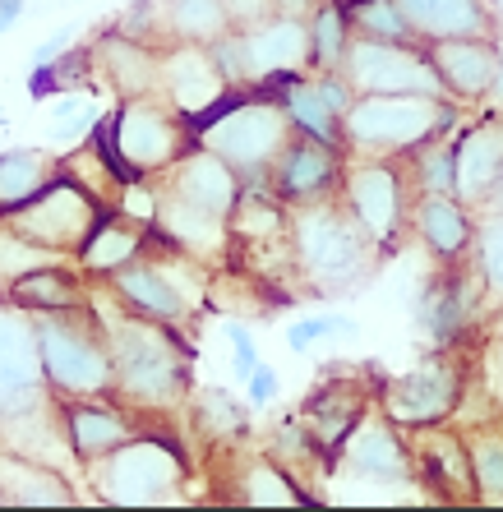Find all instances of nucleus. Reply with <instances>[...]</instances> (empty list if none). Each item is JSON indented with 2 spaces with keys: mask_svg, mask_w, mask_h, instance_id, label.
Returning a JSON list of instances; mask_svg holds the SVG:
<instances>
[{
  "mask_svg": "<svg viewBox=\"0 0 503 512\" xmlns=\"http://www.w3.org/2000/svg\"><path fill=\"white\" fill-rule=\"evenodd\" d=\"M93 314L102 323V333H107L111 374H116L111 397H120L134 411H148V416L176 411L190 397V383H194L190 379V360H194L190 333L134 314L130 305H120L111 296V286H107V310H102V300H93Z\"/></svg>",
  "mask_w": 503,
  "mask_h": 512,
  "instance_id": "f257e3e1",
  "label": "nucleus"
},
{
  "mask_svg": "<svg viewBox=\"0 0 503 512\" xmlns=\"http://www.w3.org/2000/svg\"><path fill=\"white\" fill-rule=\"evenodd\" d=\"M157 190V217L153 236L171 250L194 254L199 263L227 259V217L236 208L245 180L204 143H194L190 153H180L162 176H153Z\"/></svg>",
  "mask_w": 503,
  "mask_h": 512,
  "instance_id": "f03ea898",
  "label": "nucleus"
},
{
  "mask_svg": "<svg viewBox=\"0 0 503 512\" xmlns=\"http://www.w3.org/2000/svg\"><path fill=\"white\" fill-rule=\"evenodd\" d=\"M291 245L296 273L310 296H347L379 263V245L365 236L342 194L291 208Z\"/></svg>",
  "mask_w": 503,
  "mask_h": 512,
  "instance_id": "7ed1b4c3",
  "label": "nucleus"
},
{
  "mask_svg": "<svg viewBox=\"0 0 503 512\" xmlns=\"http://www.w3.org/2000/svg\"><path fill=\"white\" fill-rule=\"evenodd\" d=\"M199 143L213 148L245 185L268 180L277 153L291 143L296 125H291L287 107L273 88H231L199 125H194Z\"/></svg>",
  "mask_w": 503,
  "mask_h": 512,
  "instance_id": "20e7f679",
  "label": "nucleus"
},
{
  "mask_svg": "<svg viewBox=\"0 0 503 512\" xmlns=\"http://www.w3.org/2000/svg\"><path fill=\"white\" fill-rule=\"evenodd\" d=\"M102 148H107L111 167L120 171V180H153L176 162L180 153H190L199 134L171 102H162L157 93L148 97H125L111 116H102L93 125Z\"/></svg>",
  "mask_w": 503,
  "mask_h": 512,
  "instance_id": "39448f33",
  "label": "nucleus"
},
{
  "mask_svg": "<svg viewBox=\"0 0 503 512\" xmlns=\"http://www.w3.org/2000/svg\"><path fill=\"white\" fill-rule=\"evenodd\" d=\"M457 125V102L416 93H365L342 116V143L360 157H407Z\"/></svg>",
  "mask_w": 503,
  "mask_h": 512,
  "instance_id": "423d86ee",
  "label": "nucleus"
},
{
  "mask_svg": "<svg viewBox=\"0 0 503 512\" xmlns=\"http://www.w3.org/2000/svg\"><path fill=\"white\" fill-rule=\"evenodd\" d=\"M37 337V356H42V374L56 397H102L116 388L111 374V351L107 333L93 314V300L84 310L65 314H28Z\"/></svg>",
  "mask_w": 503,
  "mask_h": 512,
  "instance_id": "0eeeda50",
  "label": "nucleus"
},
{
  "mask_svg": "<svg viewBox=\"0 0 503 512\" xmlns=\"http://www.w3.org/2000/svg\"><path fill=\"white\" fill-rule=\"evenodd\" d=\"M93 466V489L102 503L120 508H148V503H171L185 485V453L180 443L139 429L130 443L111 448Z\"/></svg>",
  "mask_w": 503,
  "mask_h": 512,
  "instance_id": "6e6552de",
  "label": "nucleus"
},
{
  "mask_svg": "<svg viewBox=\"0 0 503 512\" xmlns=\"http://www.w3.org/2000/svg\"><path fill=\"white\" fill-rule=\"evenodd\" d=\"M337 194L356 213L365 236L379 245V254L402 245V231L411 227V213L420 199L411 162H397V157H365V162L347 167Z\"/></svg>",
  "mask_w": 503,
  "mask_h": 512,
  "instance_id": "1a4fd4ad",
  "label": "nucleus"
},
{
  "mask_svg": "<svg viewBox=\"0 0 503 512\" xmlns=\"http://www.w3.org/2000/svg\"><path fill=\"white\" fill-rule=\"evenodd\" d=\"M102 213H107V208H102L84 185H74V180L60 171L47 190H37L24 208L5 213L0 222H5L14 236L33 240V245H42V250L60 254V259H79L88 231L97 227V217Z\"/></svg>",
  "mask_w": 503,
  "mask_h": 512,
  "instance_id": "9d476101",
  "label": "nucleus"
},
{
  "mask_svg": "<svg viewBox=\"0 0 503 512\" xmlns=\"http://www.w3.org/2000/svg\"><path fill=\"white\" fill-rule=\"evenodd\" d=\"M342 79L365 93H416V97H444L439 70H434L425 42H388V37H351L342 56Z\"/></svg>",
  "mask_w": 503,
  "mask_h": 512,
  "instance_id": "9b49d317",
  "label": "nucleus"
},
{
  "mask_svg": "<svg viewBox=\"0 0 503 512\" xmlns=\"http://www.w3.org/2000/svg\"><path fill=\"white\" fill-rule=\"evenodd\" d=\"M42 356H37L33 319L19 305L0 300V425L14 416H28L42 402H51Z\"/></svg>",
  "mask_w": 503,
  "mask_h": 512,
  "instance_id": "f8f14e48",
  "label": "nucleus"
},
{
  "mask_svg": "<svg viewBox=\"0 0 503 512\" xmlns=\"http://www.w3.org/2000/svg\"><path fill=\"white\" fill-rule=\"evenodd\" d=\"M227 93H231V79L222 74L213 47L171 42V47L162 51V65H157V97L171 102L190 125H199Z\"/></svg>",
  "mask_w": 503,
  "mask_h": 512,
  "instance_id": "ddd939ff",
  "label": "nucleus"
},
{
  "mask_svg": "<svg viewBox=\"0 0 503 512\" xmlns=\"http://www.w3.org/2000/svg\"><path fill=\"white\" fill-rule=\"evenodd\" d=\"M462 402V370L453 360H425L402 379L384 383V416L397 429H420V425H444Z\"/></svg>",
  "mask_w": 503,
  "mask_h": 512,
  "instance_id": "4468645a",
  "label": "nucleus"
},
{
  "mask_svg": "<svg viewBox=\"0 0 503 512\" xmlns=\"http://www.w3.org/2000/svg\"><path fill=\"white\" fill-rule=\"evenodd\" d=\"M342 148L337 143H324L314 134H291V143L277 153L273 171H268V190L282 203L300 208V203H319L333 199L342 190Z\"/></svg>",
  "mask_w": 503,
  "mask_h": 512,
  "instance_id": "2eb2a0df",
  "label": "nucleus"
},
{
  "mask_svg": "<svg viewBox=\"0 0 503 512\" xmlns=\"http://www.w3.org/2000/svg\"><path fill=\"white\" fill-rule=\"evenodd\" d=\"M264 88H273V93L282 97V107H287L291 125H296L300 134H314V139L347 148V143H342V116H347V107L356 102V88L337 70L319 74V79L291 74V79H277V84H264Z\"/></svg>",
  "mask_w": 503,
  "mask_h": 512,
  "instance_id": "dca6fc26",
  "label": "nucleus"
},
{
  "mask_svg": "<svg viewBox=\"0 0 503 512\" xmlns=\"http://www.w3.org/2000/svg\"><path fill=\"white\" fill-rule=\"evenodd\" d=\"M240 51H245V88L291 79L310 65V19L277 14L268 24L240 33Z\"/></svg>",
  "mask_w": 503,
  "mask_h": 512,
  "instance_id": "f3484780",
  "label": "nucleus"
},
{
  "mask_svg": "<svg viewBox=\"0 0 503 512\" xmlns=\"http://www.w3.org/2000/svg\"><path fill=\"white\" fill-rule=\"evenodd\" d=\"M439 84H444L448 102H480L485 93L499 88L503 51L494 47V37H444V42H425Z\"/></svg>",
  "mask_w": 503,
  "mask_h": 512,
  "instance_id": "a211bd4d",
  "label": "nucleus"
},
{
  "mask_svg": "<svg viewBox=\"0 0 503 512\" xmlns=\"http://www.w3.org/2000/svg\"><path fill=\"white\" fill-rule=\"evenodd\" d=\"M411 434V457H416V476L448 503H471L476 494V471H471V448L457 439L448 425H420Z\"/></svg>",
  "mask_w": 503,
  "mask_h": 512,
  "instance_id": "6ab92c4d",
  "label": "nucleus"
},
{
  "mask_svg": "<svg viewBox=\"0 0 503 512\" xmlns=\"http://www.w3.org/2000/svg\"><path fill=\"white\" fill-rule=\"evenodd\" d=\"M60 425H65V439H70V457L79 462H97L107 457L111 448L130 443L139 434V420L130 411H120L111 402V393L102 397H60Z\"/></svg>",
  "mask_w": 503,
  "mask_h": 512,
  "instance_id": "aec40b11",
  "label": "nucleus"
},
{
  "mask_svg": "<svg viewBox=\"0 0 503 512\" xmlns=\"http://www.w3.org/2000/svg\"><path fill=\"white\" fill-rule=\"evenodd\" d=\"M503 185V116H490L457 134L453 143V194L467 208L494 203Z\"/></svg>",
  "mask_w": 503,
  "mask_h": 512,
  "instance_id": "412c9836",
  "label": "nucleus"
},
{
  "mask_svg": "<svg viewBox=\"0 0 503 512\" xmlns=\"http://www.w3.org/2000/svg\"><path fill=\"white\" fill-rule=\"evenodd\" d=\"M467 259V254H462ZM453 259V268H448L439 282L425 291V300H420V328H425V337L439 346H448L453 337H462L471 328V319H476V305H480V286H485V273H480V263H462ZM490 291V286H485Z\"/></svg>",
  "mask_w": 503,
  "mask_h": 512,
  "instance_id": "4be33fe9",
  "label": "nucleus"
},
{
  "mask_svg": "<svg viewBox=\"0 0 503 512\" xmlns=\"http://www.w3.org/2000/svg\"><path fill=\"white\" fill-rule=\"evenodd\" d=\"M365 411H370V388L360 379H333L305 397L296 420L305 425L314 448L324 457H333V453H342V443L351 439V429L365 420Z\"/></svg>",
  "mask_w": 503,
  "mask_h": 512,
  "instance_id": "5701e85b",
  "label": "nucleus"
},
{
  "mask_svg": "<svg viewBox=\"0 0 503 512\" xmlns=\"http://www.w3.org/2000/svg\"><path fill=\"white\" fill-rule=\"evenodd\" d=\"M342 457H347V471L360 480H416V457H411V443L402 439V429L393 420H360L351 429V439L342 443Z\"/></svg>",
  "mask_w": 503,
  "mask_h": 512,
  "instance_id": "b1692460",
  "label": "nucleus"
},
{
  "mask_svg": "<svg viewBox=\"0 0 503 512\" xmlns=\"http://www.w3.org/2000/svg\"><path fill=\"white\" fill-rule=\"evenodd\" d=\"M88 51H93V74L120 97V102H125V97L157 93V65H162V47H153V42H134V37L107 28V33L97 37Z\"/></svg>",
  "mask_w": 503,
  "mask_h": 512,
  "instance_id": "393cba45",
  "label": "nucleus"
},
{
  "mask_svg": "<svg viewBox=\"0 0 503 512\" xmlns=\"http://www.w3.org/2000/svg\"><path fill=\"white\" fill-rule=\"evenodd\" d=\"M0 503H14V508H70L74 489L51 462L19 453V448L0 439Z\"/></svg>",
  "mask_w": 503,
  "mask_h": 512,
  "instance_id": "a878e982",
  "label": "nucleus"
},
{
  "mask_svg": "<svg viewBox=\"0 0 503 512\" xmlns=\"http://www.w3.org/2000/svg\"><path fill=\"white\" fill-rule=\"evenodd\" d=\"M153 245V227H144L139 217L120 213V208H107V213L97 217V227L88 231L84 250H79V268H84L88 277H102L107 282L111 273H120L125 263H134L139 254Z\"/></svg>",
  "mask_w": 503,
  "mask_h": 512,
  "instance_id": "bb28decb",
  "label": "nucleus"
},
{
  "mask_svg": "<svg viewBox=\"0 0 503 512\" xmlns=\"http://www.w3.org/2000/svg\"><path fill=\"white\" fill-rule=\"evenodd\" d=\"M407 14L416 42H444V37H499V19L490 0H397Z\"/></svg>",
  "mask_w": 503,
  "mask_h": 512,
  "instance_id": "cd10ccee",
  "label": "nucleus"
},
{
  "mask_svg": "<svg viewBox=\"0 0 503 512\" xmlns=\"http://www.w3.org/2000/svg\"><path fill=\"white\" fill-rule=\"evenodd\" d=\"M411 227L425 240V250L444 263L476 250V222H471L467 203L457 199V194H420L416 213H411Z\"/></svg>",
  "mask_w": 503,
  "mask_h": 512,
  "instance_id": "c85d7f7f",
  "label": "nucleus"
},
{
  "mask_svg": "<svg viewBox=\"0 0 503 512\" xmlns=\"http://www.w3.org/2000/svg\"><path fill=\"white\" fill-rule=\"evenodd\" d=\"M10 305H19L24 314H65V310H84L93 291H88L84 273H74L65 259H51L33 273H24L19 282H10L5 291Z\"/></svg>",
  "mask_w": 503,
  "mask_h": 512,
  "instance_id": "c756f323",
  "label": "nucleus"
},
{
  "mask_svg": "<svg viewBox=\"0 0 503 512\" xmlns=\"http://www.w3.org/2000/svg\"><path fill=\"white\" fill-rule=\"evenodd\" d=\"M236 494H240V503H254V508H305V503H314V494H305V485H300L273 453L254 457V462L240 471Z\"/></svg>",
  "mask_w": 503,
  "mask_h": 512,
  "instance_id": "7c9ffc66",
  "label": "nucleus"
},
{
  "mask_svg": "<svg viewBox=\"0 0 503 512\" xmlns=\"http://www.w3.org/2000/svg\"><path fill=\"white\" fill-rule=\"evenodd\" d=\"M56 176H60V162L51 153H42V148H10V153H0V217L24 208Z\"/></svg>",
  "mask_w": 503,
  "mask_h": 512,
  "instance_id": "2f4dec72",
  "label": "nucleus"
},
{
  "mask_svg": "<svg viewBox=\"0 0 503 512\" xmlns=\"http://www.w3.org/2000/svg\"><path fill=\"white\" fill-rule=\"evenodd\" d=\"M60 171H65L74 185H84V190L93 194L102 208H116V203H120L125 180H120V171L111 167V157H107V148H102V139H97V130H88V139L79 143L65 162H60Z\"/></svg>",
  "mask_w": 503,
  "mask_h": 512,
  "instance_id": "473e14b6",
  "label": "nucleus"
},
{
  "mask_svg": "<svg viewBox=\"0 0 503 512\" xmlns=\"http://www.w3.org/2000/svg\"><path fill=\"white\" fill-rule=\"evenodd\" d=\"M171 42H199V47H213L231 33L227 5L222 0H167V14H162Z\"/></svg>",
  "mask_w": 503,
  "mask_h": 512,
  "instance_id": "72a5a7b5",
  "label": "nucleus"
},
{
  "mask_svg": "<svg viewBox=\"0 0 503 512\" xmlns=\"http://www.w3.org/2000/svg\"><path fill=\"white\" fill-rule=\"evenodd\" d=\"M351 19H347V5L342 0H319L310 14V65L319 74H333L342 70V56L351 47Z\"/></svg>",
  "mask_w": 503,
  "mask_h": 512,
  "instance_id": "f704fd0d",
  "label": "nucleus"
},
{
  "mask_svg": "<svg viewBox=\"0 0 503 512\" xmlns=\"http://www.w3.org/2000/svg\"><path fill=\"white\" fill-rule=\"evenodd\" d=\"M97 84L93 74V51H65V56L47 60V65H37L28 74V93L42 102L51 93H88Z\"/></svg>",
  "mask_w": 503,
  "mask_h": 512,
  "instance_id": "c9c22d12",
  "label": "nucleus"
},
{
  "mask_svg": "<svg viewBox=\"0 0 503 512\" xmlns=\"http://www.w3.org/2000/svg\"><path fill=\"white\" fill-rule=\"evenodd\" d=\"M194 420L208 439H240L250 429V402H236L227 388H204L194 397Z\"/></svg>",
  "mask_w": 503,
  "mask_h": 512,
  "instance_id": "e433bc0d",
  "label": "nucleus"
},
{
  "mask_svg": "<svg viewBox=\"0 0 503 512\" xmlns=\"http://www.w3.org/2000/svg\"><path fill=\"white\" fill-rule=\"evenodd\" d=\"M351 19V33L360 37H388V42H416L407 14L397 0H342Z\"/></svg>",
  "mask_w": 503,
  "mask_h": 512,
  "instance_id": "4c0bfd02",
  "label": "nucleus"
},
{
  "mask_svg": "<svg viewBox=\"0 0 503 512\" xmlns=\"http://www.w3.org/2000/svg\"><path fill=\"white\" fill-rule=\"evenodd\" d=\"M471 471H476V494L490 503H503V434H471Z\"/></svg>",
  "mask_w": 503,
  "mask_h": 512,
  "instance_id": "58836bf2",
  "label": "nucleus"
},
{
  "mask_svg": "<svg viewBox=\"0 0 503 512\" xmlns=\"http://www.w3.org/2000/svg\"><path fill=\"white\" fill-rule=\"evenodd\" d=\"M411 176H416L420 194H453V143H444V134L416 148V162H411Z\"/></svg>",
  "mask_w": 503,
  "mask_h": 512,
  "instance_id": "ea45409f",
  "label": "nucleus"
},
{
  "mask_svg": "<svg viewBox=\"0 0 503 512\" xmlns=\"http://www.w3.org/2000/svg\"><path fill=\"white\" fill-rule=\"evenodd\" d=\"M476 263L485 273V286L503 300V208L476 227Z\"/></svg>",
  "mask_w": 503,
  "mask_h": 512,
  "instance_id": "a19ab883",
  "label": "nucleus"
},
{
  "mask_svg": "<svg viewBox=\"0 0 503 512\" xmlns=\"http://www.w3.org/2000/svg\"><path fill=\"white\" fill-rule=\"evenodd\" d=\"M356 333V323L347 314H310V319H300L287 328V346L291 351H310L314 342H328V337H351Z\"/></svg>",
  "mask_w": 503,
  "mask_h": 512,
  "instance_id": "79ce46f5",
  "label": "nucleus"
},
{
  "mask_svg": "<svg viewBox=\"0 0 503 512\" xmlns=\"http://www.w3.org/2000/svg\"><path fill=\"white\" fill-rule=\"evenodd\" d=\"M111 28L125 33V37H134V42H153V47H157V33H167V24H162V14H157L153 0H134V5H125V14H120Z\"/></svg>",
  "mask_w": 503,
  "mask_h": 512,
  "instance_id": "37998d69",
  "label": "nucleus"
},
{
  "mask_svg": "<svg viewBox=\"0 0 503 512\" xmlns=\"http://www.w3.org/2000/svg\"><path fill=\"white\" fill-rule=\"evenodd\" d=\"M231 19V33H250V28L277 19V0H222Z\"/></svg>",
  "mask_w": 503,
  "mask_h": 512,
  "instance_id": "c03bdc74",
  "label": "nucleus"
},
{
  "mask_svg": "<svg viewBox=\"0 0 503 512\" xmlns=\"http://www.w3.org/2000/svg\"><path fill=\"white\" fill-rule=\"evenodd\" d=\"M240 383H245V402H250V411H259V406H268L277 397V370L264 365V360H259Z\"/></svg>",
  "mask_w": 503,
  "mask_h": 512,
  "instance_id": "a18cd8bd",
  "label": "nucleus"
},
{
  "mask_svg": "<svg viewBox=\"0 0 503 512\" xmlns=\"http://www.w3.org/2000/svg\"><path fill=\"white\" fill-rule=\"evenodd\" d=\"M227 337H231V351H236V379H245V374L259 365V346H254V337L245 333L240 323H231Z\"/></svg>",
  "mask_w": 503,
  "mask_h": 512,
  "instance_id": "49530a36",
  "label": "nucleus"
},
{
  "mask_svg": "<svg viewBox=\"0 0 503 512\" xmlns=\"http://www.w3.org/2000/svg\"><path fill=\"white\" fill-rule=\"evenodd\" d=\"M65 51H70V33H51L47 42H42V47L33 51V60H37V65H47V60L65 56Z\"/></svg>",
  "mask_w": 503,
  "mask_h": 512,
  "instance_id": "de8ad7c7",
  "label": "nucleus"
},
{
  "mask_svg": "<svg viewBox=\"0 0 503 512\" xmlns=\"http://www.w3.org/2000/svg\"><path fill=\"white\" fill-rule=\"evenodd\" d=\"M24 5H28V0H0V33H10L14 19L24 14Z\"/></svg>",
  "mask_w": 503,
  "mask_h": 512,
  "instance_id": "09e8293b",
  "label": "nucleus"
},
{
  "mask_svg": "<svg viewBox=\"0 0 503 512\" xmlns=\"http://www.w3.org/2000/svg\"><path fill=\"white\" fill-rule=\"evenodd\" d=\"M494 208H503V185H499V194H494Z\"/></svg>",
  "mask_w": 503,
  "mask_h": 512,
  "instance_id": "8fccbe9b",
  "label": "nucleus"
},
{
  "mask_svg": "<svg viewBox=\"0 0 503 512\" xmlns=\"http://www.w3.org/2000/svg\"><path fill=\"white\" fill-rule=\"evenodd\" d=\"M494 93H503V70H499V88H494Z\"/></svg>",
  "mask_w": 503,
  "mask_h": 512,
  "instance_id": "3c124183",
  "label": "nucleus"
},
{
  "mask_svg": "<svg viewBox=\"0 0 503 512\" xmlns=\"http://www.w3.org/2000/svg\"><path fill=\"white\" fill-rule=\"evenodd\" d=\"M0 300H5V296H0Z\"/></svg>",
  "mask_w": 503,
  "mask_h": 512,
  "instance_id": "603ef678",
  "label": "nucleus"
}]
</instances>
